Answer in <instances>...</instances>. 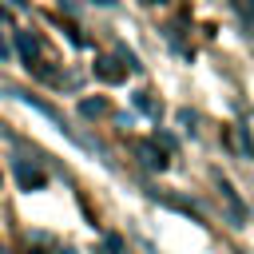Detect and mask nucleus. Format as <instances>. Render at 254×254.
Segmentation results:
<instances>
[{"mask_svg":"<svg viewBox=\"0 0 254 254\" xmlns=\"http://www.w3.org/2000/svg\"><path fill=\"white\" fill-rule=\"evenodd\" d=\"M135 107H139V111H151V115H155V103H151V99H147V95H143V91H139V95H135Z\"/></svg>","mask_w":254,"mask_h":254,"instance_id":"nucleus-7","label":"nucleus"},{"mask_svg":"<svg viewBox=\"0 0 254 254\" xmlns=\"http://www.w3.org/2000/svg\"><path fill=\"white\" fill-rule=\"evenodd\" d=\"M234 12L242 16V24H246V32L254 36V0H234Z\"/></svg>","mask_w":254,"mask_h":254,"instance_id":"nucleus-5","label":"nucleus"},{"mask_svg":"<svg viewBox=\"0 0 254 254\" xmlns=\"http://www.w3.org/2000/svg\"><path fill=\"white\" fill-rule=\"evenodd\" d=\"M139 159H143L151 171H163V167H167V155H163V151H155L151 143H139Z\"/></svg>","mask_w":254,"mask_h":254,"instance_id":"nucleus-4","label":"nucleus"},{"mask_svg":"<svg viewBox=\"0 0 254 254\" xmlns=\"http://www.w3.org/2000/svg\"><path fill=\"white\" fill-rule=\"evenodd\" d=\"M0 20H8V12H4V8H0Z\"/></svg>","mask_w":254,"mask_h":254,"instance_id":"nucleus-9","label":"nucleus"},{"mask_svg":"<svg viewBox=\"0 0 254 254\" xmlns=\"http://www.w3.org/2000/svg\"><path fill=\"white\" fill-rule=\"evenodd\" d=\"M95 75H99L103 83H119V79H123L127 71H123V67L115 64V60H95Z\"/></svg>","mask_w":254,"mask_h":254,"instance_id":"nucleus-2","label":"nucleus"},{"mask_svg":"<svg viewBox=\"0 0 254 254\" xmlns=\"http://www.w3.org/2000/svg\"><path fill=\"white\" fill-rule=\"evenodd\" d=\"M16 48H20V56L32 64V60H36V52H40V40H36L32 32H16Z\"/></svg>","mask_w":254,"mask_h":254,"instance_id":"nucleus-3","label":"nucleus"},{"mask_svg":"<svg viewBox=\"0 0 254 254\" xmlns=\"http://www.w3.org/2000/svg\"><path fill=\"white\" fill-rule=\"evenodd\" d=\"M79 111H83V115H103V111H107V103H103V99H83V103H79Z\"/></svg>","mask_w":254,"mask_h":254,"instance_id":"nucleus-6","label":"nucleus"},{"mask_svg":"<svg viewBox=\"0 0 254 254\" xmlns=\"http://www.w3.org/2000/svg\"><path fill=\"white\" fill-rule=\"evenodd\" d=\"M0 60H12V48H8V40L0 36Z\"/></svg>","mask_w":254,"mask_h":254,"instance_id":"nucleus-8","label":"nucleus"},{"mask_svg":"<svg viewBox=\"0 0 254 254\" xmlns=\"http://www.w3.org/2000/svg\"><path fill=\"white\" fill-rule=\"evenodd\" d=\"M0 254H4V250H0Z\"/></svg>","mask_w":254,"mask_h":254,"instance_id":"nucleus-11","label":"nucleus"},{"mask_svg":"<svg viewBox=\"0 0 254 254\" xmlns=\"http://www.w3.org/2000/svg\"><path fill=\"white\" fill-rule=\"evenodd\" d=\"M16 179H20V187H24V190H40V187L48 183V175H44L40 167H28L24 159L16 163Z\"/></svg>","mask_w":254,"mask_h":254,"instance_id":"nucleus-1","label":"nucleus"},{"mask_svg":"<svg viewBox=\"0 0 254 254\" xmlns=\"http://www.w3.org/2000/svg\"><path fill=\"white\" fill-rule=\"evenodd\" d=\"M32 254H40V250H32Z\"/></svg>","mask_w":254,"mask_h":254,"instance_id":"nucleus-10","label":"nucleus"}]
</instances>
